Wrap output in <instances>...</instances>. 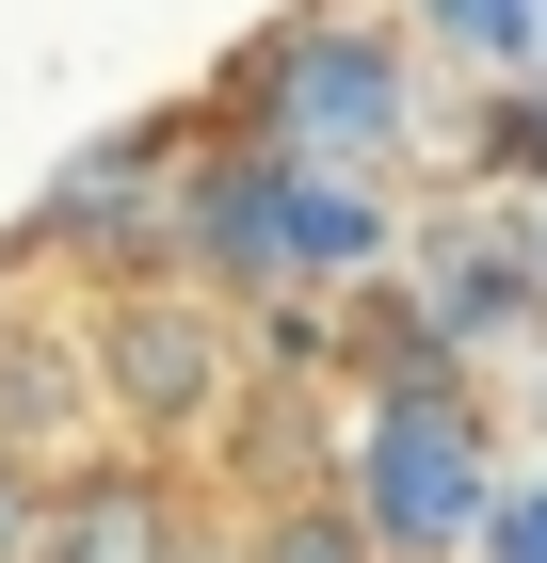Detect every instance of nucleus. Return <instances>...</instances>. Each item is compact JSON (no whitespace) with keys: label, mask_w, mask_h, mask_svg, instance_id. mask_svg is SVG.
Wrapping results in <instances>:
<instances>
[{"label":"nucleus","mask_w":547,"mask_h":563,"mask_svg":"<svg viewBox=\"0 0 547 563\" xmlns=\"http://www.w3.org/2000/svg\"><path fill=\"white\" fill-rule=\"evenodd\" d=\"M354 499H371V531L403 563H467L483 548V516H500V434H483V402L467 387H386L371 419H354Z\"/></svg>","instance_id":"nucleus-2"},{"label":"nucleus","mask_w":547,"mask_h":563,"mask_svg":"<svg viewBox=\"0 0 547 563\" xmlns=\"http://www.w3.org/2000/svg\"><path fill=\"white\" fill-rule=\"evenodd\" d=\"M162 563H258V531H242V499H226L210 467H177V516H162Z\"/></svg>","instance_id":"nucleus-7"},{"label":"nucleus","mask_w":547,"mask_h":563,"mask_svg":"<svg viewBox=\"0 0 547 563\" xmlns=\"http://www.w3.org/2000/svg\"><path fill=\"white\" fill-rule=\"evenodd\" d=\"M33 499H48V483H17V467H0V563L33 548Z\"/></svg>","instance_id":"nucleus-9"},{"label":"nucleus","mask_w":547,"mask_h":563,"mask_svg":"<svg viewBox=\"0 0 547 563\" xmlns=\"http://www.w3.org/2000/svg\"><path fill=\"white\" fill-rule=\"evenodd\" d=\"M467 563H547V467L500 483V516H483V548H467Z\"/></svg>","instance_id":"nucleus-8"},{"label":"nucleus","mask_w":547,"mask_h":563,"mask_svg":"<svg viewBox=\"0 0 547 563\" xmlns=\"http://www.w3.org/2000/svg\"><path fill=\"white\" fill-rule=\"evenodd\" d=\"M274 162L403 177V65H386V33H291V65H274Z\"/></svg>","instance_id":"nucleus-3"},{"label":"nucleus","mask_w":547,"mask_h":563,"mask_svg":"<svg viewBox=\"0 0 547 563\" xmlns=\"http://www.w3.org/2000/svg\"><path fill=\"white\" fill-rule=\"evenodd\" d=\"M81 451H113V402H97V339L65 306H0V467L65 483Z\"/></svg>","instance_id":"nucleus-4"},{"label":"nucleus","mask_w":547,"mask_h":563,"mask_svg":"<svg viewBox=\"0 0 547 563\" xmlns=\"http://www.w3.org/2000/svg\"><path fill=\"white\" fill-rule=\"evenodd\" d=\"M97 339V402H113V451H162V467H210V434L242 419L258 387V339H242V290H210L194 258H145L81 306Z\"/></svg>","instance_id":"nucleus-1"},{"label":"nucleus","mask_w":547,"mask_h":563,"mask_svg":"<svg viewBox=\"0 0 547 563\" xmlns=\"http://www.w3.org/2000/svg\"><path fill=\"white\" fill-rule=\"evenodd\" d=\"M162 516H177L162 451H81V467L33 499V548L17 563H162Z\"/></svg>","instance_id":"nucleus-5"},{"label":"nucleus","mask_w":547,"mask_h":563,"mask_svg":"<svg viewBox=\"0 0 547 563\" xmlns=\"http://www.w3.org/2000/svg\"><path fill=\"white\" fill-rule=\"evenodd\" d=\"M242 531H258V563H403L338 467H322V483H274V499H242Z\"/></svg>","instance_id":"nucleus-6"}]
</instances>
